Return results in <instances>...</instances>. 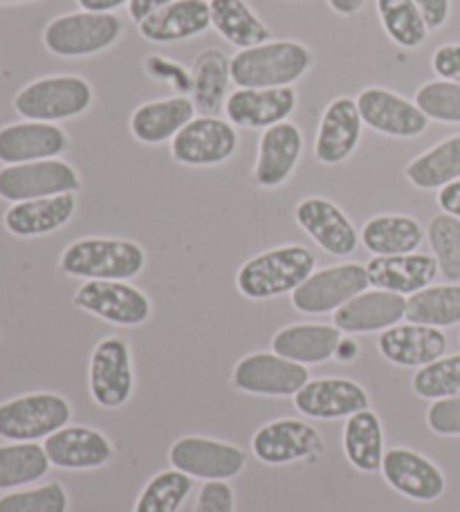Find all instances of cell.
Segmentation results:
<instances>
[{"label": "cell", "instance_id": "cell-24", "mask_svg": "<svg viewBox=\"0 0 460 512\" xmlns=\"http://www.w3.org/2000/svg\"><path fill=\"white\" fill-rule=\"evenodd\" d=\"M366 272L373 288L411 297L429 288L440 270L434 256L411 252L398 256H373L366 265Z\"/></svg>", "mask_w": 460, "mask_h": 512}, {"label": "cell", "instance_id": "cell-54", "mask_svg": "<svg viewBox=\"0 0 460 512\" xmlns=\"http://www.w3.org/2000/svg\"><path fill=\"white\" fill-rule=\"evenodd\" d=\"M16 3H27V0H0V5H16Z\"/></svg>", "mask_w": 460, "mask_h": 512}, {"label": "cell", "instance_id": "cell-20", "mask_svg": "<svg viewBox=\"0 0 460 512\" xmlns=\"http://www.w3.org/2000/svg\"><path fill=\"white\" fill-rule=\"evenodd\" d=\"M294 407L299 414L315 420L351 418L362 409H368V393L362 384L346 378L310 380L297 396Z\"/></svg>", "mask_w": 460, "mask_h": 512}, {"label": "cell", "instance_id": "cell-48", "mask_svg": "<svg viewBox=\"0 0 460 512\" xmlns=\"http://www.w3.org/2000/svg\"><path fill=\"white\" fill-rule=\"evenodd\" d=\"M420 9L422 18L431 30H440L447 23L449 12H452V0H413Z\"/></svg>", "mask_w": 460, "mask_h": 512}, {"label": "cell", "instance_id": "cell-30", "mask_svg": "<svg viewBox=\"0 0 460 512\" xmlns=\"http://www.w3.org/2000/svg\"><path fill=\"white\" fill-rule=\"evenodd\" d=\"M342 342V331L328 324H294L285 326L272 337V351L297 364H321L335 358Z\"/></svg>", "mask_w": 460, "mask_h": 512}, {"label": "cell", "instance_id": "cell-36", "mask_svg": "<svg viewBox=\"0 0 460 512\" xmlns=\"http://www.w3.org/2000/svg\"><path fill=\"white\" fill-rule=\"evenodd\" d=\"M407 322L431 328H449L460 324V286H429L407 299Z\"/></svg>", "mask_w": 460, "mask_h": 512}, {"label": "cell", "instance_id": "cell-39", "mask_svg": "<svg viewBox=\"0 0 460 512\" xmlns=\"http://www.w3.org/2000/svg\"><path fill=\"white\" fill-rule=\"evenodd\" d=\"M193 479L180 470H164L146 483L135 504V512H178L189 492Z\"/></svg>", "mask_w": 460, "mask_h": 512}, {"label": "cell", "instance_id": "cell-6", "mask_svg": "<svg viewBox=\"0 0 460 512\" xmlns=\"http://www.w3.org/2000/svg\"><path fill=\"white\" fill-rule=\"evenodd\" d=\"M72 418L70 402L57 393H27L0 405V438L34 443L66 427Z\"/></svg>", "mask_w": 460, "mask_h": 512}, {"label": "cell", "instance_id": "cell-32", "mask_svg": "<svg viewBox=\"0 0 460 512\" xmlns=\"http://www.w3.org/2000/svg\"><path fill=\"white\" fill-rule=\"evenodd\" d=\"M209 12L214 30L238 50L270 41V27L245 0H209Z\"/></svg>", "mask_w": 460, "mask_h": 512}, {"label": "cell", "instance_id": "cell-49", "mask_svg": "<svg viewBox=\"0 0 460 512\" xmlns=\"http://www.w3.org/2000/svg\"><path fill=\"white\" fill-rule=\"evenodd\" d=\"M171 3H176V0H131V3H128V16H131L133 21L140 25L144 18H149L151 14L160 12L162 7H167Z\"/></svg>", "mask_w": 460, "mask_h": 512}, {"label": "cell", "instance_id": "cell-19", "mask_svg": "<svg viewBox=\"0 0 460 512\" xmlns=\"http://www.w3.org/2000/svg\"><path fill=\"white\" fill-rule=\"evenodd\" d=\"M70 137L57 124L16 122L0 128V162L23 164L52 160L68 151Z\"/></svg>", "mask_w": 460, "mask_h": 512}, {"label": "cell", "instance_id": "cell-16", "mask_svg": "<svg viewBox=\"0 0 460 512\" xmlns=\"http://www.w3.org/2000/svg\"><path fill=\"white\" fill-rule=\"evenodd\" d=\"M382 474L395 492L420 501V504H431L440 499L447 488L445 474L440 472L438 465L407 447H393L384 452Z\"/></svg>", "mask_w": 460, "mask_h": 512}, {"label": "cell", "instance_id": "cell-53", "mask_svg": "<svg viewBox=\"0 0 460 512\" xmlns=\"http://www.w3.org/2000/svg\"><path fill=\"white\" fill-rule=\"evenodd\" d=\"M357 351H360V349H357V344L353 340H344V337H342V342H339V346H337L335 358L339 362H351V360L357 358Z\"/></svg>", "mask_w": 460, "mask_h": 512}, {"label": "cell", "instance_id": "cell-38", "mask_svg": "<svg viewBox=\"0 0 460 512\" xmlns=\"http://www.w3.org/2000/svg\"><path fill=\"white\" fill-rule=\"evenodd\" d=\"M377 16L389 39L404 50H416L427 41L429 27L413 0H375Z\"/></svg>", "mask_w": 460, "mask_h": 512}, {"label": "cell", "instance_id": "cell-43", "mask_svg": "<svg viewBox=\"0 0 460 512\" xmlns=\"http://www.w3.org/2000/svg\"><path fill=\"white\" fill-rule=\"evenodd\" d=\"M0 512H68V492L61 483L0 497Z\"/></svg>", "mask_w": 460, "mask_h": 512}, {"label": "cell", "instance_id": "cell-23", "mask_svg": "<svg viewBox=\"0 0 460 512\" xmlns=\"http://www.w3.org/2000/svg\"><path fill=\"white\" fill-rule=\"evenodd\" d=\"M377 349L398 367L422 369L445 358L447 335L440 328L422 324H398L377 337Z\"/></svg>", "mask_w": 460, "mask_h": 512}, {"label": "cell", "instance_id": "cell-51", "mask_svg": "<svg viewBox=\"0 0 460 512\" xmlns=\"http://www.w3.org/2000/svg\"><path fill=\"white\" fill-rule=\"evenodd\" d=\"M81 9L86 12H101V14H113L115 9L124 7L131 3V0H77Z\"/></svg>", "mask_w": 460, "mask_h": 512}, {"label": "cell", "instance_id": "cell-7", "mask_svg": "<svg viewBox=\"0 0 460 512\" xmlns=\"http://www.w3.org/2000/svg\"><path fill=\"white\" fill-rule=\"evenodd\" d=\"M81 180L75 167L63 160H36L23 164H5L0 169V198L7 203L77 194Z\"/></svg>", "mask_w": 460, "mask_h": 512}, {"label": "cell", "instance_id": "cell-47", "mask_svg": "<svg viewBox=\"0 0 460 512\" xmlns=\"http://www.w3.org/2000/svg\"><path fill=\"white\" fill-rule=\"evenodd\" d=\"M431 68H434L438 79L460 84V43L440 45L431 57Z\"/></svg>", "mask_w": 460, "mask_h": 512}, {"label": "cell", "instance_id": "cell-22", "mask_svg": "<svg viewBox=\"0 0 460 512\" xmlns=\"http://www.w3.org/2000/svg\"><path fill=\"white\" fill-rule=\"evenodd\" d=\"M362 115L357 111V102L351 97H337L326 106L321 115L315 155L321 164H339L351 158L362 137Z\"/></svg>", "mask_w": 460, "mask_h": 512}, {"label": "cell", "instance_id": "cell-21", "mask_svg": "<svg viewBox=\"0 0 460 512\" xmlns=\"http://www.w3.org/2000/svg\"><path fill=\"white\" fill-rule=\"evenodd\" d=\"M297 108L294 88H238L227 97L225 115L229 124L241 128H270L288 122Z\"/></svg>", "mask_w": 460, "mask_h": 512}, {"label": "cell", "instance_id": "cell-15", "mask_svg": "<svg viewBox=\"0 0 460 512\" xmlns=\"http://www.w3.org/2000/svg\"><path fill=\"white\" fill-rule=\"evenodd\" d=\"M256 459L268 465H288L301 459H317L324 441L312 425L297 418H281L263 425L252 438Z\"/></svg>", "mask_w": 460, "mask_h": 512}, {"label": "cell", "instance_id": "cell-27", "mask_svg": "<svg viewBox=\"0 0 460 512\" xmlns=\"http://www.w3.org/2000/svg\"><path fill=\"white\" fill-rule=\"evenodd\" d=\"M75 209V194L25 200V203H14L7 209L5 227L18 239H34V236L52 234L68 225L70 218L75 216Z\"/></svg>", "mask_w": 460, "mask_h": 512}, {"label": "cell", "instance_id": "cell-46", "mask_svg": "<svg viewBox=\"0 0 460 512\" xmlns=\"http://www.w3.org/2000/svg\"><path fill=\"white\" fill-rule=\"evenodd\" d=\"M193 512H234V492L227 481H205Z\"/></svg>", "mask_w": 460, "mask_h": 512}, {"label": "cell", "instance_id": "cell-3", "mask_svg": "<svg viewBox=\"0 0 460 512\" xmlns=\"http://www.w3.org/2000/svg\"><path fill=\"white\" fill-rule=\"evenodd\" d=\"M63 274L86 281H128L146 265L142 245L124 239H79L61 254Z\"/></svg>", "mask_w": 460, "mask_h": 512}, {"label": "cell", "instance_id": "cell-13", "mask_svg": "<svg viewBox=\"0 0 460 512\" xmlns=\"http://www.w3.org/2000/svg\"><path fill=\"white\" fill-rule=\"evenodd\" d=\"M236 389L254 396H297L310 382V373L303 364L285 360L276 353H252L236 364L232 373Z\"/></svg>", "mask_w": 460, "mask_h": 512}, {"label": "cell", "instance_id": "cell-4", "mask_svg": "<svg viewBox=\"0 0 460 512\" xmlns=\"http://www.w3.org/2000/svg\"><path fill=\"white\" fill-rule=\"evenodd\" d=\"M90 81L77 75H52L23 86L14 97V111L27 122H63L84 115L92 106Z\"/></svg>", "mask_w": 460, "mask_h": 512}, {"label": "cell", "instance_id": "cell-11", "mask_svg": "<svg viewBox=\"0 0 460 512\" xmlns=\"http://www.w3.org/2000/svg\"><path fill=\"white\" fill-rule=\"evenodd\" d=\"M75 306L115 326H140L151 317V301L126 281H86L75 292Z\"/></svg>", "mask_w": 460, "mask_h": 512}, {"label": "cell", "instance_id": "cell-37", "mask_svg": "<svg viewBox=\"0 0 460 512\" xmlns=\"http://www.w3.org/2000/svg\"><path fill=\"white\" fill-rule=\"evenodd\" d=\"M50 459L36 443L0 445V490L30 486L50 470Z\"/></svg>", "mask_w": 460, "mask_h": 512}, {"label": "cell", "instance_id": "cell-29", "mask_svg": "<svg viewBox=\"0 0 460 512\" xmlns=\"http://www.w3.org/2000/svg\"><path fill=\"white\" fill-rule=\"evenodd\" d=\"M196 117V104L189 97H169L146 102L131 115V133L142 144H162L176 137Z\"/></svg>", "mask_w": 460, "mask_h": 512}, {"label": "cell", "instance_id": "cell-18", "mask_svg": "<svg viewBox=\"0 0 460 512\" xmlns=\"http://www.w3.org/2000/svg\"><path fill=\"white\" fill-rule=\"evenodd\" d=\"M407 317V297L389 290H364L362 295L335 310L333 322L342 333H384Z\"/></svg>", "mask_w": 460, "mask_h": 512}, {"label": "cell", "instance_id": "cell-12", "mask_svg": "<svg viewBox=\"0 0 460 512\" xmlns=\"http://www.w3.org/2000/svg\"><path fill=\"white\" fill-rule=\"evenodd\" d=\"M88 389L92 400L104 409L124 407L133 393L131 349L119 337L101 340L90 355Z\"/></svg>", "mask_w": 460, "mask_h": 512}, {"label": "cell", "instance_id": "cell-8", "mask_svg": "<svg viewBox=\"0 0 460 512\" xmlns=\"http://www.w3.org/2000/svg\"><path fill=\"white\" fill-rule=\"evenodd\" d=\"M366 265L342 263L312 272L301 286L292 292V306L303 315L335 313L348 301L368 290Z\"/></svg>", "mask_w": 460, "mask_h": 512}, {"label": "cell", "instance_id": "cell-31", "mask_svg": "<svg viewBox=\"0 0 460 512\" xmlns=\"http://www.w3.org/2000/svg\"><path fill=\"white\" fill-rule=\"evenodd\" d=\"M425 239L422 225L411 216L382 214L366 221L360 232V241L373 256L411 254Z\"/></svg>", "mask_w": 460, "mask_h": 512}, {"label": "cell", "instance_id": "cell-2", "mask_svg": "<svg viewBox=\"0 0 460 512\" xmlns=\"http://www.w3.org/2000/svg\"><path fill=\"white\" fill-rule=\"evenodd\" d=\"M312 52L299 41H268L241 50L229 63L238 88H288L306 75Z\"/></svg>", "mask_w": 460, "mask_h": 512}, {"label": "cell", "instance_id": "cell-9", "mask_svg": "<svg viewBox=\"0 0 460 512\" xmlns=\"http://www.w3.org/2000/svg\"><path fill=\"white\" fill-rule=\"evenodd\" d=\"M238 149L236 126L214 115H200L171 140V155L184 167H216Z\"/></svg>", "mask_w": 460, "mask_h": 512}, {"label": "cell", "instance_id": "cell-28", "mask_svg": "<svg viewBox=\"0 0 460 512\" xmlns=\"http://www.w3.org/2000/svg\"><path fill=\"white\" fill-rule=\"evenodd\" d=\"M209 27L211 12L207 0H176L144 18L137 30L149 43H176L207 32Z\"/></svg>", "mask_w": 460, "mask_h": 512}, {"label": "cell", "instance_id": "cell-10", "mask_svg": "<svg viewBox=\"0 0 460 512\" xmlns=\"http://www.w3.org/2000/svg\"><path fill=\"white\" fill-rule=\"evenodd\" d=\"M173 470L189 474L191 479L227 481L243 472L247 454L241 447L205 436H187L173 443L169 452Z\"/></svg>", "mask_w": 460, "mask_h": 512}, {"label": "cell", "instance_id": "cell-34", "mask_svg": "<svg viewBox=\"0 0 460 512\" xmlns=\"http://www.w3.org/2000/svg\"><path fill=\"white\" fill-rule=\"evenodd\" d=\"M344 454L353 468L360 472L382 470L384 434L375 411L362 409L346 420L344 425Z\"/></svg>", "mask_w": 460, "mask_h": 512}, {"label": "cell", "instance_id": "cell-52", "mask_svg": "<svg viewBox=\"0 0 460 512\" xmlns=\"http://www.w3.org/2000/svg\"><path fill=\"white\" fill-rule=\"evenodd\" d=\"M328 5L339 16H355L357 12H362L366 0H328Z\"/></svg>", "mask_w": 460, "mask_h": 512}, {"label": "cell", "instance_id": "cell-40", "mask_svg": "<svg viewBox=\"0 0 460 512\" xmlns=\"http://www.w3.org/2000/svg\"><path fill=\"white\" fill-rule=\"evenodd\" d=\"M411 389L425 400L460 396V355H447L418 369L411 380Z\"/></svg>", "mask_w": 460, "mask_h": 512}, {"label": "cell", "instance_id": "cell-41", "mask_svg": "<svg viewBox=\"0 0 460 512\" xmlns=\"http://www.w3.org/2000/svg\"><path fill=\"white\" fill-rule=\"evenodd\" d=\"M429 245L447 281H460V218L438 214L429 223Z\"/></svg>", "mask_w": 460, "mask_h": 512}, {"label": "cell", "instance_id": "cell-1", "mask_svg": "<svg viewBox=\"0 0 460 512\" xmlns=\"http://www.w3.org/2000/svg\"><path fill=\"white\" fill-rule=\"evenodd\" d=\"M315 263V254L303 245H283L243 263L236 286L243 297L254 301L292 295L315 272Z\"/></svg>", "mask_w": 460, "mask_h": 512}, {"label": "cell", "instance_id": "cell-5", "mask_svg": "<svg viewBox=\"0 0 460 512\" xmlns=\"http://www.w3.org/2000/svg\"><path fill=\"white\" fill-rule=\"evenodd\" d=\"M122 34L124 23L119 16L81 9L52 18L43 30V45L57 57L79 59L113 48Z\"/></svg>", "mask_w": 460, "mask_h": 512}, {"label": "cell", "instance_id": "cell-14", "mask_svg": "<svg viewBox=\"0 0 460 512\" xmlns=\"http://www.w3.org/2000/svg\"><path fill=\"white\" fill-rule=\"evenodd\" d=\"M355 102L364 126L382 135L411 140L429 128V117L420 111L416 102H409L389 88H364Z\"/></svg>", "mask_w": 460, "mask_h": 512}, {"label": "cell", "instance_id": "cell-26", "mask_svg": "<svg viewBox=\"0 0 460 512\" xmlns=\"http://www.w3.org/2000/svg\"><path fill=\"white\" fill-rule=\"evenodd\" d=\"M43 450L54 468L95 470L113 459V445L92 427H63L45 438Z\"/></svg>", "mask_w": 460, "mask_h": 512}, {"label": "cell", "instance_id": "cell-25", "mask_svg": "<svg viewBox=\"0 0 460 512\" xmlns=\"http://www.w3.org/2000/svg\"><path fill=\"white\" fill-rule=\"evenodd\" d=\"M303 153V133L297 124L281 122L265 128L254 164V180L265 189L281 187L297 169Z\"/></svg>", "mask_w": 460, "mask_h": 512}, {"label": "cell", "instance_id": "cell-35", "mask_svg": "<svg viewBox=\"0 0 460 512\" xmlns=\"http://www.w3.org/2000/svg\"><path fill=\"white\" fill-rule=\"evenodd\" d=\"M404 173L411 185L422 191L443 189L460 180V135L447 137L429 151L420 153L416 160L409 162Z\"/></svg>", "mask_w": 460, "mask_h": 512}, {"label": "cell", "instance_id": "cell-33", "mask_svg": "<svg viewBox=\"0 0 460 512\" xmlns=\"http://www.w3.org/2000/svg\"><path fill=\"white\" fill-rule=\"evenodd\" d=\"M220 50H205L193 63V90L191 102L202 115H214L223 111L227 104V90L232 81V68Z\"/></svg>", "mask_w": 460, "mask_h": 512}, {"label": "cell", "instance_id": "cell-17", "mask_svg": "<svg viewBox=\"0 0 460 512\" xmlns=\"http://www.w3.org/2000/svg\"><path fill=\"white\" fill-rule=\"evenodd\" d=\"M294 218L312 241L321 250L333 256H351L357 250L360 236L348 216L339 209L333 200L312 196L301 200L294 209Z\"/></svg>", "mask_w": 460, "mask_h": 512}, {"label": "cell", "instance_id": "cell-44", "mask_svg": "<svg viewBox=\"0 0 460 512\" xmlns=\"http://www.w3.org/2000/svg\"><path fill=\"white\" fill-rule=\"evenodd\" d=\"M427 425L438 436H460V396L434 400L427 411Z\"/></svg>", "mask_w": 460, "mask_h": 512}, {"label": "cell", "instance_id": "cell-42", "mask_svg": "<svg viewBox=\"0 0 460 512\" xmlns=\"http://www.w3.org/2000/svg\"><path fill=\"white\" fill-rule=\"evenodd\" d=\"M416 106L429 117V122L460 124V84L445 79L427 81L418 88Z\"/></svg>", "mask_w": 460, "mask_h": 512}, {"label": "cell", "instance_id": "cell-50", "mask_svg": "<svg viewBox=\"0 0 460 512\" xmlns=\"http://www.w3.org/2000/svg\"><path fill=\"white\" fill-rule=\"evenodd\" d=\"M438 207L443 209V214L460 218V180L438 189Z\"/></svg>", "mask_w": 460, "mask_h": 512}, {"label": "cell", "instance_id": "cell-45", "mask_svg": "<svg viewBox=\"0 0 460 512\" xmlns=\"http://www.w3.org/2000/svg\"><path fill=\"white\" fill-rule=\"evenodd\" d=\"M144 66H146V72H149L153 79L167 81V84L182 97L193 90V72L180 66V63H173V61L162 59V57H149Z\"/></svg>", "mask_w": 460, "mask_h": 512}]
</instances>
